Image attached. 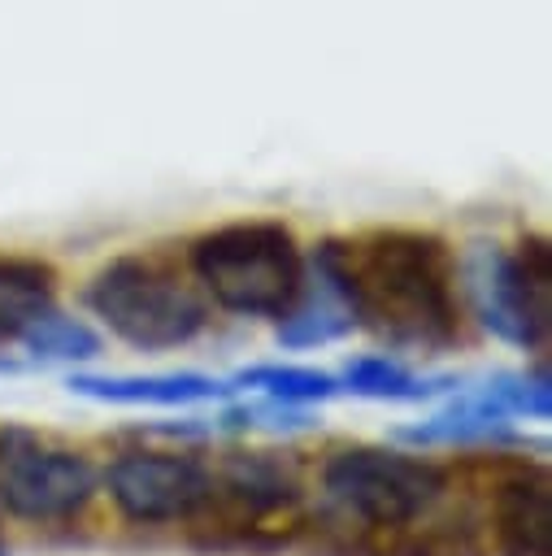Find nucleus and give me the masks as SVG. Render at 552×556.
<instances>
[{
  "label": "nucleus",
  "mask_w": 552,
  "mask_h": 556,
  "mask_svg": "<svg viewBox=\"0 0 552 556\" xmlns=\"http://www.w3.org/2000/svg\"><path fill=\"white\" fill-rule=\"evenodd\" d=\"M230 387L283 400V404H322L330 395H339V378L326 369H309V365H248L230 378Z\"/></svg>",
  "instance_id": "14"
},
{
  "label": "nucleus",
  "mask_w": 552,
  "mask_h": 556,
  "mask_svg": "<svg viewBox=\"0 0 552 556\" xmlns=\"http://www.w3.org/2000/svg\"><path fill=\"white\" fill-rule=\"evenodd\" d=\"M396 556H487L482 539L474 526H426L422 534H413Z\"/></svg>",
  "instance_id": "16"
},
{
  "label": "nucleus",
  "mask_w": 552,
  "mask_h": 556,
  "mask_svg": "<svg viewBox=\"0 0 552 556\" xmlns=\"http://www.w3.org/2000/svg\"><path fill=\"white\" fill-rule=\"evenodd\" d=\"M87 308L130 348L139 352H170L191 343L204 321L209 304L196 282L152 252L113 256L87 282Z\"/></svg>",
  "instance_id": "2"
},
{
  "label": "nucleus",
  "mask_w": 552,
  "mask_h": 556,
  "mask_svg": "<svg viewBox=\"0 0 552 556\" xmlns=\"http://www.w3.org/2000/svg\"><path fill=\"white\" fill-rule=\"evenodd\" d=\"M57 304V274L35 256H0V343L17 334Z\"/></svg>",
  "instance_id": "12"
},
{
  "label": "nucleus",
  "mask_w": 552,
  "mask_h": 556,
  "mask_svg": "<svg viewBox=\"0 0 552 556\" xmlns=\"http://www.w3.org/2000/svg\"><path fill=\"white\" fill-rule=\"evenodd\" d=\"M461 287L495 339L513 348H543L552 326V248L548 239L530 235L517 243V252L500 243H469L461 256Z\"/></svg>",
  "instance_id": "4"
},
{
  "label": "nucleus",
  "mask_w": 552,
  "mask_h": 556,
  "mask_svg": "<svg viewBox=\"0 0 552 556\" xmlns=\"http://www.w3.org/2000/svg\"><path fill=\"white\" fill-rule=\"evenodd\" d=\"M404 443H448V447H539L543 452V439H526L522 430H513V421H495V417H482L465 404H448L443 413L426 417L422 426H404L396 430Z\"/></svg>",
  "instance_id": "11"
},
{
  "label": "nucleus",
  "mask_w": 552,
  "mask_h": 556,
  "mask_svg": "<svg viewBox=\"0 0 552 556\" xmlns=\"http://www.w3.org/2000/svg\"><path fill=\"white\" fill-rule=\"evenodd\" d=\"M0 556H9V539H4V530H0Z\"/></svg>",
  "instance_id": "17"
},
{
  "label": "nucleus",
  "mask_w": 552,
  "mask_h": 556,
  "mask_svg": "<svg viewBox=\"0 0 552 556\" xmlns=\"http://www.w3.org/2000/svg\"><path fill=\"white\" fill-rule=\"evenodd\" d=\"M17 343H22L35 361H91V356H100V334H96L87 321L61 313L57 304L43 308V313L17 334Z\"/></svg>",
  "instance_id": "15"
},
{
  "label": "nucleus",
  "mask_w": 552,
  "mask_h": 556,
  "mask_svg": "<svg viewBox=\"0 0 552 556\" xmlns=\"http://www.w3.org/2000/svg\"><path fill=\"white\" fill-rule=\"evenodd\" d=\"M491 530L500 556H552V482L543 465H517L495 482Z\"/></svg>",
  "instance_id": "8"
},
{
  "label": "nucleus",
  "mask_w": 552,
  "mask_h": 556,
  "mask_svg": "<svg viewBox=\"0 0 552 556\" xmlns=\"http://www.w3.org/2000/svg\"><path fill=\"white\" fill-rule=\"evenodd\" d=\"M96 465L26 426L0 430V504L17 521H70L96 495Z\"/></svg>",
  "instance_id": "6"
},
{
  "label": "nucleus",
  "mask_w": 552,
  "mask_h": 556,
  "mask_svg": "<svg viewBox=\"0 0 552 556\" xmlns=\"http://www.w3.org/2000/svg\"><path fill=\"white\" fill-rule=\"evenodd\" d=\"M109 500L126 521H191L213 495V469L187 452H126L104 469Z\"/></svg>",
  "instance_id": "7"
},
{
  "label": "nucleus",
  "mask_w": 552,
  "mask_h": 556,
  "mask_svg": "<svg viewBox=\"0 0 552 556\" xmlns=\"http://www.w3.org/2000/svg\"><path fill=\"white\" fill-rule=\"evenodd\" d=\"M322 491L343 517L369 530H400L443 500L448 469L413 452L356 443L322 465Z\"/></svg>",
  "instance_id": "5"
},
{
  "label": "nucleus",
  "mask_w": 552,
  "mask_h": 556,
  "mask_svg": "<svg viewBox=\"0 0 552 556\" xmlns=\"http://www.w3.org/2000/svg\"><path fill=\"white\" fill-rule=\"evenodd\" d=\"M343 391L361 395V400H387V404H422L435 400L443 391H456L461 382L452 374H413L409 365L391 361V356H352L343 365L339 378Z\"/></svg>",
  "instance_id": "10"
},
{
  "label": "nucleus",
  "mask_w": 552,
  "mask_h": 556,
  "mask_svg": "<svg viewBox=\"0 0 552 556\" xmlns=\"http://www.w3.org/2000/svg\"><path fill=\"white\" fill-rule=\"evenodd\" d=\"M456 404L495 417V421H548L552 413V391H548V369L530 374H491L482 387H469L456 395Z\"/></svg>",
  "instance_id": "13"
},
{
  "label": "nucleus",
  "mask_w": 552,
  "mask_h": 556,
  "mask_svg": "<svg viewBox=\"0 0 552 556\" xmlns=\"http://www.w3.org/2000/svg\"><path fill=\"white\" fill-rule=\"evenodd\" d=\"M65 387L74 395H87V400H100V404H156V408H183V404H204V400L235 395L230 382L196 374V369H174V374H70Z\"/></svg>",
  "instance_id": "9"
},
{
  "label": "nucleus",
  "mask_w": 552,
  "mask_h": 556,
  "mask_svg": "<svg viewBox=\"0 0 552 556\" xmlns=\"http://www.w3.org/2000/svg\"><path fill=\"white\" fill-rule=\"evenodd\" d=\"M326 248L356 326L374 339L400 352H448L461 339L456 261L439 235L374 230Z\"/></svg>",
  "instance_id": "1"
},
{
  "label": "nucleus",
  "mask_w": 552,
  "mask_h": 556,
  "mask_svg": "<svg viewBox=\"0 0 552 556\" xmlns=\"http://www.w3.org/2000/svg\"><path fill=\"white\" fill-rule=\"evenodd\" d=\"M200 287L239 317H283L304 282V256L283 222H226L191 243Z\"/></svg>",
  "instance_id": "3"
}]
</instances>
